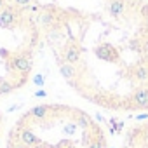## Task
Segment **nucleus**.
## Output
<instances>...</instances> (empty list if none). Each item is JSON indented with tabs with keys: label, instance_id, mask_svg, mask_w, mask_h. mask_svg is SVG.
Listing matches in <instances>:
<instances>
[{
	"label": "nucleus",
	"instance_id": "9",
	"mask_svg": "<svg viewBox=\"0 0 148 148\" xmlns=\"http://www.w3.org/2000/svg\"><path fill=\"white\" fill-rule=\"evenodd\" d=\"M132 75H134V79L138 82H146L148 80V66H145V64L136 66L134 71H132Z\"/></svg>",
	"mask_w": 148,
	"mask_h": 148
},
{
	"label": "nucleus",
	"instance_id": "24",
	"mask_svg": "<svg viewBox=\"0 0 148 148\" xmlns=\"http://www.w3.org/2000/svg\"><path fill=\"white\" fill-rule=\"evenodd\" d=\"M146 28H148V18H146Z\"/></svg>",
	"mask_w": 148,
	"mask_h": 148
},
{
	"label": "nucleus",
	"instance_id": "11",
	"mask_svg": "<svg viewBox=\"0 0 148 148\" xmlns=\"http://www.w3.org/2000/svg\"><path fill=\"white\" fill-rule=\"evenodd\" d=\"M12 89H14V86H12L11 82H7V80H4V79H0V96H2V94H9Z\"/></svg>",
	"mask_w": 148,
	"mask_h": 148
},
{
	"label": "nucleus",
	"instance_id": "18",
	"mask_svg": "<svg viewBox=\"0 0 148 148\" xmlns=\"http://www.w3.org/2000/svg\"><path fill=\"white\" fill-rule=\"evenodd\" d=\"M131 49H132V51H139V49H141V47H139V42H138V40H132V42H131Z\"/></svg>",
	"mask_w": 148,
	"mask_h": 148
},
{
	"label": "nucleus",
	"instance_id": "8",
	"mask_svg": "<svg viewBox=\"0 0 148 148\" xmlns=\"http://www.w3.org/2000/svg\"><path fill=\"white\" fill-rule=\"evenodd\" d=\"M108 11H110L112 18H122V14L125 11V4L122 2V0H112V2L108 4Z\"/></svg>",
	"mask_w": 148,
	"mask_h": 148
},
{
	"label": "nucleus",
	"instance_id": "10",
	"mask_svg": "<svg viewBox=\"0 0 148 148\" xmlns=\"http://www.w3.org/2000/svg\"><path fill=\"white\" fill-rule=\"evenodd\" d=\"M47 112H49V106L47 105H37V106H33L30 110V115L40 120V119H45L47 117Z\"/></svg>",
	"mask_w": 148,
	"mask_h": 148
},
{
	"label": "nucleus",
	"instance_id": "19",
	"mask_svg": "<svg viewBox=\"0 0 148 148\" xmlns=\"http://www.w3.org/2000/svg\"><path fill=\"white\" fill-rule=\"evenodd\" d=\"M141 14H143L145 18H148V4H145V5L141 7Z\"/></svg>",
	"mask_w": 148,
	"mask_h": 148
},
{
	"label": "nucleus",
	"instance_id": "16",
	"mask_svg": "<svg viewBox=\"0 0 148 148\" xmlns=\"http://www.w3.org/2000/svg\"><path fill=\"white\" fill-rule=\"evenodd\" d=\"M75 129H77V124H68V125H66V127H64V132H66V134H70V136H71V134H73V132H75Z\"/></svg>",
	"mask_w": 148,
	"mask_h": 148
},
{
	"label": "nucleus",
	"instance_id": "13",
	"mask_svg": "<svg viewBox=\"0 0 148 148\" xmlns=\"http://www.w3.org/2000/svg\"><path fill=\"white\" fill-rule=\"evenodd\" d=\"M33 84H35L37 87H44V84H45V79H44V75H42V73H35V77H33Z\"/></svg>",
	"mask_w": 148,
	"mask_h": 148
},
{
	"label": "nucleus",
	"instance_id": "14",
	"mask_svg": "<svg viewBox=\"0 0 148 148\" xmlns=\"http://www.w3.org/2000/svg\"><path fill=\"white\" fill-rule=\"evenodd\" d=\"M54 21V18H52V14H49V12H44L42 16H40V23L42 25H51Z\"/></svg>",
	"mask_w": 148,
	"mask_h": 148
},
{
	"label": "nucleus",
	"instance_id": "2",
	"mask_svg": "<svg viewBox=\"0 0 148 148\" xmlns=\"http://www.w3.org/2000/svg\"><path fill=\"white\" fill-rule=\"evenodd\" d=\"M16 21H18V12L14 11V7H5L0 12V28L11 30V28H14Z\"/></svg>",
	"mask_w": 148,
	"mask_h": 148
},
{
	"label": "nucleus",
	"instance_id": "7",
	"mask_svg": "<svg viewBox=\"0 0 148 148\" xmlns=\"http://www.w3.org/2000/svg\"><path fill=\"white\" fill-rule=\"evenodd\" d=\"M59 73H61V77L64 80H73L77 77V68L75 64H70V63H61L59 64Z\"/></svg>",
	"mask_w": 148,
	"mask_h": 148
},
{
	"label": "nucleus",
	"instance_id": "4",
	"mask_svg": "<svg viewBox=\"0 0 148 148\" xmlns=\"http://www.w3.org/2000/svg\"><path fill=\"white\" fill-rule=\"evenodd\" d=\"M80 61V49L75 47V45H68L64 49V63H70V64H75Z\"/></svg>",
	"mask_w": 148,
	"mask_h": 148
},
{
	"label": "nucleus",
	"instance_id": "6",
	"mask_svg": "<svg viewBox=\"0 0 148 148\" xmlns=\"http://www.w3.org/2000/svg\"><path fill=\"white\" fill-rule=\"evenodd\" d=\"M132 99H134V103H136L138 108H148V89H146V87L138 89V91L134 92Z\"/></svg>",
	"mask_w": 148,
	"mask_h": 148
},
{
	"label": "nucleus",
	"instance_id": "20",
	"mask_svg": "<svg viewBox=\"0 0 148 148\" xmlns=\"http://www.w3.org/2000/svg\"><path fill=\"white\" fill-rule=\"evenodd\" d=\"M35 96H37V98H45L47 94H45V91H42V89H40V91H37V92H35Z\"/></svg>",
	"mask_w": 148,
	"mask_h": 148
},
{
	"label": "nucleus",
	"instance_id": "23",
	"mask_svg": "<svg viewBox=\"0 0 148 148\" xmlns=\"http://www.w3.org/2000/svg\"><path fill=\"white\" fill-rule=\"evenodd\" d=\"M145 141L148 143V129H146V132H145Z\"/></svg>",
	"mask_w": 148,
	"mask_h": 148
},
{
	"label": "nucleus",
	"instance_id": "21",
	"mask_svg": "<svg viewBox=\"0 0 148 148\" xmlns=\"http://www.w3.org/2000/svg\"><path fill=\"white\" fill-rule=\"evenodd\" d=\"M143 49L148 52V37H146V38H145V42H143Z\"/></svg>",
	"mask_w": 148,
	"mask_h": 148
},
{
	"label": "nucleus",
	"instance_id": "22",
	"mask_svg": "<svg viewBox=\"0 0 148 148\" xmlns=\"http://www.w3.org/2000/svg\"><path fill=\"white\" fill-rule=\"evenodd\" d=\"M4 4H5V2H4V0H0V12H2V11H4Z\"/></svg>",
	"mask_w": 148,
	"mask_h": 148
},
{
	"label": "nucleus",
	"instance_id": "1",
	"mask_svg": "<svg viewBox=\"0 0 148 148\" xmlns=\"http://www.w3.org/2000/svg\"><path fill=\"white\" fill-rule=\"evenodd\" d=\"M94 54L98 59H103V61H117L119 59V51L115 45H110V44H103V45H98L94 49Z\"/></svg>",
	"mask_w": 148,
	"mask_h": 148
},
{
	"label": "nucleus",
	"instance_id": "12",
	"mask_svg": "<svg viewBox=\"0 0 148 148\" xmlns=\"http://www.w3.org/2000/svg\"><path fill=\"white\" fill-rule=\"evenodd\" d=\"M89 124H91V122H89V117H87L86 113H82V115L79 117V120H77V125H80L82 129H87Z\"/></svg>",
	"mask_w": 148,
	"mask_h": 148
},
{
	"label": "nucleus",
	"instance_id": "15",
	"mask_svg": "<svg viewBox=\"0 0 148 148\" xmlns=\"http://www.w3.org/2000/svg\"><path fill=\"white\" fill-rule=\"evenodd\" d=\"M87 148H106V145H105L103 139H94L87 145Z\"/></svg>",
	"mask_w": 148,
	"mask_h": 148
},
{
	"label": "nucleus",
	"instance_id": "5",
	"mask_svg": "<svg viewBox=\"0 0 148 148\" xmlns=\"http://www.w3.org/2000/svg\"><path fill=\"white\" fill-rule=\"evenodd\" d=\"M19 141L25 145V146H35L38 143V138L37 134L32 131V129H23L21 134H19Z\"/></svg>",
	"mask_w": 148,
	"mask_h": 148
},
{
	"label": "nucleus",
	"instance_id": "3",
	"mask_svg": "<svg viewBox=\"0 0 148 148\" xmlns=\"http://www.w3.org/2000/svg\"><path fill=\"white\" fill-rule=\"evenodd\" d=\"M12 66L16 71H21V73H30L32 70V58L30 54H16L12 58Z\"/></svg>",
	"mask_w": 148,
	"mask_h": 148
},
{
	"label": "nucleus",
	"instance_id": "17",
	"mask_svg": "<svg viewBox=\"0 0 148 148\" xmlns=\"http://www.w3.org/2000/svg\"><path fill=\"white\" fill-rule=\"evenodd\" d=\"M32 2V0H14V4H18L19 7H23V5H28Z\"/></svg>",
	"mask_w": 148,
	"mask_h": 148
}]
</instances>
